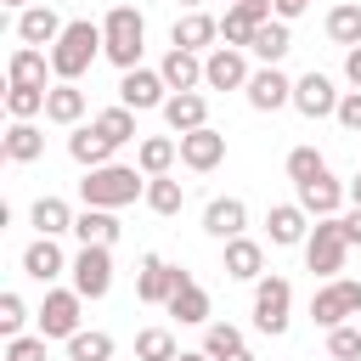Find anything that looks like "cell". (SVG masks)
I'll return each instance as SVG.
<instances>
[{
	"label": "cell",
	"mask_w": 361,
	"mask_h": 361,
	"mask_svg": "<svg viewBox=\"0 0 361 361\" xmlns=\"http://www.w3.org/2000/svg\"><path fill=\"white\" fill-rule=\"evenodd\" d=\"M79 197H85V209H130L135 197H147V175L135 169V164H102V169H85V180H79Z\"/></svg>",
	"instance_id": "6da1fadb"
},
{
	"label": "cell",
	"mask_w": 361,
	"mask_h": 361,
	"mask_svg": "<svg viewBox=\"0 0 361 361\" xmlns=\"http://www.w3.org/2000/svg\"><path fill=\"white\" fill-rule=\"evenodd\" d=\"M102 56V23H90V17H73L68 28H62V39L51 45V73L56 79H68V85H79L85 73H90V62Z\"/></svg>",
	"instance_id": "7a4b0ae2"
},
{
	"label": "cell",
	"mask_w": 361,
	"mask_h": 361,
	"mask_svg": "<svg viewBox=\"0 0 361 361\" xmlns=\"http://www.w3.org/2000/svg\"><path fill=\"white\" fill-rule=\"evenodd\" d=\"M141 45H147V17L135 6H113L102 17V56L118 73H130V68H141Z\"/></svg>",
	"instance_id": "3957f363"
},
{
	"label": "cell",
	"mask_w": 361,
	"mask_h": 361,
	"mask_svg": "<svg viewBox=\"0 0 361 361\" xmlns=\"http://www.w3.org/2000/svg\"><path fill=\"white\" fill-rule=\"evenodd\" d=\"M344 259H350V243H344L338 214H333V220H316L310 237H305V271L333 282V276H344Z\"/></svg>",
	"instance_id": "277c9868"
},
{
	"label": "cell",
	"mask_w": 361,
	"mask_h": 361,
	"mask_svg": "<svg viewBox=\"0 0 361 361\" xmlns=\"http://www.w3.org/2000/svg\"><path fill=\"white\" fill-rule=\"evenodd\" d=\"M350 316H361V282L355 276H333V282H322L316 293H310V322L316 327H344Z\"/></svg>",
	"instance_id": "5b68a950"
},
{
	"label": "cell",
	"mask_w": 361,
	"mask_h": 361,
	"mask_svg": "<svg viewBox=\"0 0 361 361\" xmlns=\"http://www.w3.org/2000/svg\"><path fill=\"white\" fill-rule=\"evenodd\" d=\"M288 322H293V282L288 276H259L254 282V327L282 338Z\"/></svg>",
	"instance_id": "8992f818"
},
{
	"label": "cell",
	"mask_w": 361,
	"mask_h": 361,
	"mask_svg": "<svg viewBox=\"0 0 361 361\" xmlns=\"http://www.w3.org/2000/svg\"><path fill=\"white\" fill-rule=\"evenodd\" d=\"M79 310H85V299H79L73 288H45V305L34 310V322H39L45 338H62V344H68V338L79 333V322H85Z\"/></svg>",
	"instance_id": "52a82bcc"
},
{
	"label": "cell",
	"mask_w": 361,
	"mask_h": 361,
	"mask_svg": "<svg viewBox=\"0 0 361 361\" xmlns=\"http://www.w3.org/2000/svg\"><path fill=\"white\" fill-rule=\"evenodd\" d=\"M271 17H276L271 0H237V6H226V17H220V39H226L231 51H248L254 34H259Z\"/></svg>",
	"instance_id": "ba28073f"
},
{
	"label": "cell",
	"mask_w": 361,
	"mask_h": 361,
	"mask_svg": "<svg viewBox=\"0 0 361 361\" xmlns=\"http://www.w3.org/2000/svg\"><path fill=\"white\" fill-rule=\"evenodd\" d=\"M118 102L130 107V113H164V102H169V85H164V73L158 68H130V73H118Z\"/></svg>",
	"instance_id": "9c48e42d"
},
{
	"label": "cell",
	"mask_w": 361,
	"mask_h": 361,
	"mask_svg": "<svg viewBox=\"0 0 361 361\" xmlns=\"http://www.w3.org/2000/svg\"><path fill=\"white\" fill-rule=\"evenodd\" d=\"M107 288H113V248H79L73 254V293L107 299Z\"/></svg>",
	"instance_id": "30bf717a"
},
{
	"label": "cell",
	"mask_w": 361,
	"mask_h": 361,
	"mask_svg": "<svg viewBox=\"0 0 361 361\" xmlns=\"http://www.w3.org/2000/svg\"><path fill=\"white\" fill-rule=\"evenodd\" d=\"M248 79H254V68H248L243 51L214 45V51L203 56V85H209V90H248Z\"/></svg>",
	"instance_id": "8fae6325"
},
{
	"label": "cell",
	"mask_w": 361,
	"mask_h": 361,
	"mask_svg": "<svg viewBox=\"0 0 361 361\" xmlns=\"http://www.w3.org/2000/svg\"><path fill=\"white\" fill-rule=\"evenodd\" d=\"M338 96H344V90H333V79L316 73V68L293 79V107H299L305 118H333V113H338Z\"/></svg>",
	"instance_id": "7c38bea8"
},
{
	"label": "cell",
	"mask_w": 361,
	"mask_h": 361,
	"mask_svg": "<svg viewBox=\"0 0 361 361\" xmlns=\"http://www.w3.org/2000/svg\"><path fill=\"white\" fill-rule=\"evenodd\" d=\"M180 288V265H169L164 254H147L135 271V299L141 305H169V293Z\"/></svg>",
	"instance_id": "4fadbf2b"
},
{
	"label": "cell",
	"mask_w": 361,
	"mask_h": 361,
	"mask_svg": "<svg viewBox=\"0 0 361 361\" xmlns=\"http://www.w3.org/2000/svg\"><path fill=\"white\" fill-rule=\"evenodd\" d=\"M243 96H248L254 113H276V107H293V79L282 68H254V79H248Z\"/></svg>",
	"instance_id": "5bb4252c"
},
{
	"label": "cell",
	"mask_w": 361,
	"mask_h": 361,
	"mask_svg": "<svg viewBox=\"0 0 361 361\" xmlns=\"http://www.w3.org/2000/svg\"><path fill=\"white\" fill-rule=\"evenodd\" d=\"M175 141H180V164L197 169V175H209V169L226 164V135H220L214 124H203V130H192V135H175Z\"/></svg>",
	"instance_id": "9a60e30c"
},
{
	"label": "cell",
	"mask_w": 361,
	"mask_h": 361,
	"mask_svg": "<svg viewBox=\"0 0 361 361\" xmlns=\"http://www.w3.org/2000/svg\"><path fill=\"white\" fill-rule=\"evenodd\" d=\"M344 197H350V186H344V180H333L327 169H322L316 180H305V186H299V209H305L310 220H333V214L344 209Z\"/></svg>",
	"instance_id": "2e32d148"
},
{
	"label": "cell",
	"mask_w": 361,
	"mask_h": 361,
	"mask_svg": "<svg viewBox=\"0 0 361 361\" xmlns=\"http://www.w3.org/2000/svg\"><path fill=\"white\" fill-rule=\"evenodd\" d=\"M62 271H73V259L62 254V243H56V237H34V243L23 248V276H34V282H45V288H51Z\"/></svg>",
	"instance_id": "e0dca14e"
},
{
	"label": "cell",
	"mask_w": 361,
	"mask_h": 361,
	"mask_svg": "<svg viewBox=\"0 0 361 361\" xmlns=\"http://www.w3.org/2000/svg\"><path fill=\"white\" fill-rule=\"evenodd\" d=\"M214 39H220V23L209 17V11H180L175 17V28H169V45L175 51H214Z\"/></svg>",
	"instance_id": "ac0fdd59"
},
{
	"label": "cell",
	"mask_w": 361,
	"mask_h": 361,
	"mask_svg": "<svg viewBox=\"0 0 361 361\" xmlns=\"http://www.w3.org/2000/svg\"><path fill=\"white\" fill-rule=\"evenodd\" d=\"M203 231H209L214 243L243 237V231H248V203H243V197H209V209H203Z\"/></svg>",
	"instance_id": "d6986e66"
},
{
	"label": "cell",
	"mask_w": 361,
	"mask_h": 361,
	"mask_svg": "<svg viewBox=\"0 0 361 361\" xmlns=\"http://www.w3.org/2000/svg\"><path fill=\"white\" fill-rule=\"evenodd\" d=\"M62 17L51 11V6H28V11H17V39L23 45H34V51H45V45H56L62 39Z\"/></svg>",
	"instance_id": "ffe728a7"
},
{
	"label": "cell",
	"mask_w": 361,
	"mask_h": 361,
	"mask_svg": "<svg viewBox=\"0 0 361 361\" xmlns=\"http://www.w3.org/2000/svg\"><path fill=\"white\" fill-rule=\"evenodd\" d=\"M51 51H34V45H17L6 56V85H34V90H51Z\"/></svg>",
	"instance_id": "44dd1931"
},
{
	"label": "cell",
	"mask_w": 361,
	"mask_h": 361,
	"mask_svg": "<svg viewBox=\"0 0 361 361\" xmlns=\"http://www.w3.org/2000/svg\"><path fill=\"white\" fill-rule=\"evenodd\" d=\"M164 124H169L175 135L203 130V124H209V96H203V90H180V96H169V102H164Z\"/></svg>",
	"instance_id": "7402d4cb"
},
{
	"label": "cell",
	"mask_w": 361,
	"mask_h": 361,
	"mask_svg": "<svg viewBox=\"0 0 361 361\" xmlns=\"http://www.w3.org/2000/svg\"><path fill=\"white\" fill-rule=\"evenodd\" d=\"M113 141L96 130V124H73V135H68V158L79 164V169H102V164H113Z\"/></svg>",
	"instance_id": "603a6c76"
},
{
	"label": "cell",
	"mask_w": 361,
	"mask_h": 361,
	"mask_svg": "<svg viewBox=\"0 0 361 361\" xmlns=\"http://www.w3.org/2000/svg\"><path fill=\"white\" fill-rule=\"evenodd\" d=\"M265 231H271V243H276V248H299V243L310 237V214H305L299 203H271Z\"/></svg>",
	"instance_id": "cb8c5ba5"
},
{
	"label": "cell",
	"mask_w": 361,
	"mask_h": 361,
	"mask_svg": "<svg viewBox=\"0 0 361 361\" xmlns=\"http://www.w3.org/2000/svg\"><path fill=\"white\" fill-rule=\"evenodd\" d=\"M175 322H192V327H209V293H203V282L192 276V271H180V288L169 293V305H164Z\"/></svg>",
	"instance_id": "d4e9b609"
},
{
	"label": "cell",
	"mask_w": 361,
	"mask_h": 361,
	"mask_svg": "<svg viewBox=\"0 0 361 361\" xmlns=\"http://www.w3.org/2000/svg\"><path fill=\"white\" fill-rule=\"evenodd\" d=\"M158 73H164L169 96H180V90H197V85H203V56H197V51H175V45H169V56L158 62Z\"/></svg>",
	"instance_id": "484cf974"
},
{
	"label": "cell",
	"mask_w": 361,
	"mask_h": 361,
	"mask_svg": "<svg viewBox=\"0 0 361 361\" xmlns=\"http://www.w3.org/2000/svg\"><path fill=\"white\" fill-rule=\"evenodd\" d=\"M45 118H51V124H62V130L85 124V90H79V85H68V79H56V85L45 90Z\"/></svg>",
	"instance_id": "4316f807"
},
{
	"label": "cell",
	"mask_w": 361,
	"mask_h": 361,
	"mask_svg": "<svg viewBox=\"0 0 361 361\" xmlns=\"http://www.w3.org/2000/svg\"><path fill=\"white\" fill-rule=\"evenodd\" d=\"M175 158H180V141H175V135H141V147H135V169H141L147 180H152V175H169Z\"/></svg>",
	"instance_id": "83f0119b"
},
{
	"label": "cell",
	"mask_w": 361,
	"mask_h": 361,
	"mask_svg": "<svg viewBox=\"0 0 361 361\" xmlns=\"http://www.w3.org/2000/svg\"><path fill=\"white\" fill-rule=\"evenodd\" d=\"M73 237H79V248H113L118 243V214L113 209H85L73 220Z\"/></svg>",
	"instance_id": "f1b7e54d"
},
{
	"label": "cell",
	"mask_w": 361,
	"mask_h": 361,
	"mask_svg": "<svg viewBox=\"0 0 361 361\" xmlns=\"http://www.w3.org/2000/svg\"><path fill=\"white\" fill-rule=\"evenodd\" d=\"M226 276L259 282V276H265V248H259L254 237H231V243H226Z\"/></svg>",
	"instance_id": "f546056e"
},
{
	"label": "cell",
	"mask_w": 361,
	"mask_h": 361,
	"mask_svg": "<svg viewBox=\"0 0 361 361\" xmlns=\"http://www.w3.org/2000/svg\"><path fill=\"white\" fill-rule=\"evenodd\" d=\"M28 220H34V231H39V237H62V231H73V220H79V214L68 209V197H51V192H45V197H34Z\"/></svg>",
	"instance_id": "4dcf8cb0"
},
{
	"label": "cell",
	"mask_w": 361,
	"mask_h": 361,
	"mask_svg": "<svg viewBox=\"0 0 361 361\" xmlns=\"http://www.w3.org/2000/svg\"><path fill=\"white\" fill-rule=\"evenodd\" d=\"M288 51H293V34H288V23H276V17H271V23L254 34V45H248V56H259V68H276Z\"/></svg>",
	"instance_id": "1f68e13d"
},
{
	"label": "cell",
	"mask_w": 361,
	"mask_h": 361,
	"mask_svg": "<svg viewBox=\"0 0 361 361\" xmlns=\"http://www.w3.org/2000/svg\"><path fill=\"white\" fill-rule=\"evenodd\" d=\"M0 152H6V164H34V158L45 152L39 124H11V130H6V141H0Z\"/></svg>",
	"instance_id": "d6a6232c"
},
{
	"label": "cell",
	"mask_w": 361,
	"mask_h": 361,
	"mask_svg": "<svg viewBox=\"0 0 361 361\" xmlns=\"http://www.w3.org/2000/svg\"><path fill=\"white\" fill-rule=\"evenodd\" d=\"M327 39H333V45H344V51H355V45H361V0H344V6H333V11H327Z\"/></svg>",
	"instance_id": "836d02e7"
},
{
	"label": "cell",
	"mask_w": 361,
	"mask_h": 361,
	"mask_svg": "<svg viewBox=\"0 0 361 361\" xmlns=\"http://www.w3.org/2000/svg\"><path fill=\"white\" fill-rule=\"evenodd\" d=\"M141 203H147L152 214H164V220H169V214H180V203H186V186H180L175 175H152V180H147V197H141Z\"/></svg>",
	"instance_id": "e575fe53"
},
{
	"label": "cell",
	"mask_w": 361,
	"mask_h": 361,
	"mask_svg": "<svg viewBox=\"0 0 361 361\" xmlns=\"http://www.w3.org/2000/svg\"><path fill=\"white\" fill-rule=\"evenodd\" d=\"M237 350H248L237 322H209V327H203V355H209V361H226V355H237Z\"/></svg>",
	"instance_id": "d590c367"
},
{
	"label": "cell",
	"mask_w": 361,
	"mask_h": 361,
	"mask_svg": "<svg viewBox=\"0 0 361 361\" xmlns=\"http://www.w3.org/2000/svg\"><path fill=\"white\" fill-rule=\"evenodd\" d=\"M68 361H113V333L79 327V333L68 338Z\"/></svg>",
	"instance_id": "8d00e7d4"
},
{
	"label": "cell",
	"mask_w": 361,
	"mask_h": 361,
	"mask_svg": "<svg viewBox=\"0 0 361 361\" xmlns=\"http://www.w3.org/2000/svg\"><path fill=\"white\" fill-rule=\"evenodd\" d=\"M6 113H11V124H34V118L45 113V90H34V85H6Z\"/></svg>",
	"instance_id": "74e56055"
},
{
	"label": "cell",
	"mask_w": 361,
	"mask_h": 361,
	"mask_svg": "<svg viewBox=\"0 0 361 361\" xmlns=\"http://www.w3.org/2000/svg\"><path fill=\"white\" fill-rule=\"evenodd\" d=\"M90 124H96V130H102V135H107L113 147H124V141H135V113H130L124 102H113V107H102V113H96Z\"/></svg>",
	"instance_id": "f35d334b"
},
{
	"label": "cell",
	"mask_w": 361,
	"mask_h": 361,
	"mask_svg": "<svg viewBox=\"0 0 361 361\" xmlns=\"http://www.w3.org/2000/svg\"><path fill=\"white\" fill-rule=\"evenodd\" d=\"M175 333L169 327H141L135 333V361H175Z\"/></svg>",
	"instance_id": "ab89813d"
},
{
	"label": "cell",
	"mask_w": 361,
	"mask_h": 361,
	"mask_svg": "<svg viewBox=\"0 0 361 361\" xmlns=\"http://www.w3.org/2000/svg\"><path fill=\"white\" fill-rule=\"evenodd\" d=\"M322 169H327V158H322L316 147H293V152H288V180H293V186H305V180H316Z\"/></svg>",
	"instance_id": "60d3db41"
},
{
	"label": "cell",
	"mask_w": 361,
	"mask_h": 361,
	"mask_svg": "<svg viewBox=\"0 0 361 361\" xmlns=\"http://www.w3.org/2000/svg\"><path fill=\"white\" fill-rule=\"evenodd\" d=\"M23 327H28L23 293H0V333H6V338H23Z\"/></svg>",
	"instance_id": "b9f144b4"
},
{
	"label": "cell",
	"mask_w": 361,
	"mask_h": 361,
	"mask_svg": "<svg viewBox=\"0 0 361 361\" xmlns=\"http://www.w3.org/2000/svg\"><path fill=\"white\" fill-rule=\"evenodd\" d=\"M327 355H333V361H361V327H350V322L333 327V333H327Z\"/></svg>",
	"instance_id": "7bdbcfd3"
},
{
	"label": "cell",
	"mask_w": 361,
	"mask_h": 361,
	"mask_svg": "<svg viewBox=\"0 0 361 361\" xmlns=\"http://www.w3.org/2000/svg\"><path fill=\"white\" fill-rule=\"evenodd\" d=\"M6 361H45V333H23V338H6Z\"/></svg>",
	"instance_id": "ee69618b"
},
{
	"label": "cell",
	"mask_w": 361,
	"mask_h": 361,
	"mask_svg": "<svg viewBox=\"0 0 361 361\" xmlns=\"http://www.w3.org/2000/svg\"><path fill=\"white\" fill-rule=\"evenodd\" d=\"M333 118H338V124H344L350 135H361V90H344V96H338V113H333Z\"/></svg>",
	"instance_id": "f6af8a7d"
},
{
	"label": "cell",
	"mask_w": 361,
	"mask_h": 361,
	"mask_svg": "<svg viewBox=\"0 0 361 361\" xmlns=\"http://www.w3.org/2000/svg\"><path fill=\"white\" fill-rule=\"evenodd\" d=\"M271 11H276V23H293V17L310 11V0H271Z\"/></svg>",
	"instance_id": "bcb514c9"
},
{
	"label": "cell",
	"mask_w": 361,
	"mask_h": 361,
	"mask_svg": "<svg viewBox=\"0 0 361 361\" xmlns=\"http://www.w3.org/2000/svg\"><path fill=\"white\" fill-rule=\"evenodd\" d=\"M338 226H344V243H350V248H361V209L338 214Z\"/></svg>",
	"instance_id": "7dc6e473"
},
{
	"label": "cell",
	"mask_w": 361,
	"mask_h": 361,
	"mask_svg": "<svg viewBox=\"0 0 361 361\" xmlns=\"http://www.w3.org/2000/svg\"><path fill=\"white\" fill-rule=\"evenodd\" d=\"M344 79H350V90H361V45L344 51Z\"/></svg>",
	"instance_id": "c3c4849f"
},
{
	"label": "cell",
	"mask_w": 361,
	"mask_h": 361,
	"mask_svg": "<svg viewBox=\"0 0 361 361\" xmlns=\"http://www.w3.org/2000/svg\"><path fill=\"white\" fill-rule=\"evenodd\" d=\"M344 186H350V209H361V169H355V175H350Z\"/></svg>",
	"instance_id": "681fc988"
},
{
	"label": "cell",
	"mask_w": 361,
	"mask_h": 361,
	"mask_svg": "<svg viewBox=\"0 0 361 361\" xmlns=\"http://www.w3.org/2000/svg\"><path fill=\"white\" fill-rule=\"evenodd\" d=\"M175 361H209V355H203V350H180Z\"/></svg>",
	"instance_id": "f907efd6"
},
{
	"label": "cell",
	"mask_w": 361,
	"mask_h": 361,
	"mask_svg": "<svg viewBox=\"0 0 361 361\" xmlns=\"http://www.w3.org/2000/svg\"><path fill=\"white\" fill-rule=\"evenodd\" d=\"M226 361H254V350H237V355H226Z\"/></svg>",
	"instance_id": "816d5d0a"
},
{
	"label": "cell",
	"mask_w": 361,
	"mask_h": 361,
	"mask_svg": "<svg viewBox=\"0 0 361 361\" xmlns=\"http://www.w3.org/2000/svg\"><path fill=\"white\" fill-rule=\"evenodd\" d=\"M6 6H11V11H28V0H6Z\"/></svg>",
	"instance_id": "f5cc1de1"
},
{
	"label": "cell",
	"mask_w": 361,
	"mask_h": 361,
	"mask_svg": "<svg viewBox=\"0 0 361 361\" xmlns=\"http://www.w3.org/2000/svg\"><path fill=\"white\" fill-rule=\"evenodd\" d=\"M180 6H186V11H203V0H180Z\"/></svg>",
	"instance_id": "db71d44e"
},
{
	"label": "cell",
	"mask_w": 361,
	"mask_h": 361,
	"mask_svg": "<svg viewBox=\"0 0 361 361\" xmlns=\"http://www.w3.org/2000/svg\"><path fill=\"white\" fill-rule=\"evenodd\" d=\"M226 6H237V0H226Z\"/></svg>",
	"instance_id": "11a10c76"
}]
</instances>
